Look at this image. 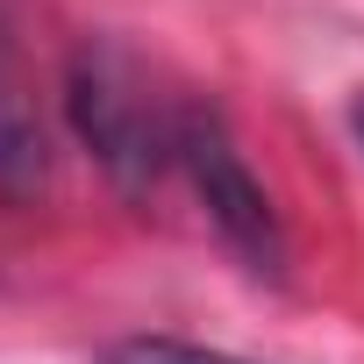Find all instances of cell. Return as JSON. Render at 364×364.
Segmentation results:
<instances>
[{
	"label": "cell",
	"mask_w": 364,
	"mask_h": 364,
	"mask_svg": "<svg viewBox=\"0 0 364 364\" xmlns=\"http://www.w3.org/2000/svg\"><path fill=\"white\" fill-rule=\"evenodd\" d=\"M171 178H186V193L200 200L208 229L257 272V279H279L286 272V229H279V208L272 193L257 186V171L243 164L229 122L215 100H186V122H178V164Z\"/></svg>",
	"instance_id": "cell-2"
},
{
	"label": "cell",
	"mask_w": 364,
	"mask_h": 364,
	"mask_svg": "<svg viewBox=\"0 0 364 364\" xmlns=\"http://www.w3.org/2000/svg\"><path fill=\"white\" fill-rule=\"evenodd\" d=\"M350 129H357V143H364V93H357V107H350Z\"/></svg>",
	"instance_id": "cell-5"
},
{
	"label": "cell",
	"mask_w": 364,
	"mask_h": 364,
	"mask_svg": "<svg viewBox=\"0 0 364 364\" xmlns=\"http://www.w3.org/2000/svg\"><path fill=\"white\" fill-rule=\"evenodd\" d=\"M65 114L79 143L122 193H157L178 164V122L186 93H164L157 72L122 43H86L65 72Z\"/></svg>",
	"instance_id": "cell-1"
},
{
	"label": "cell",
	"mask_w": 364,
	"mask_h": 364,
	"mask_svg": "<svg viewBox=\"0 0 364 364\" xmlns=\"http://www.w3.org/2000/svg\"><path fill=\"white\" fill-rule=\"evenodd\" d=\"M43 122H36V100H29V79L15 65V43L0 29V200H29L43 186Z\"/></svg>",
	"instance_id": "cell-3"
},
{
	"label": "cell",
	"mask_w": 364,
	"mask_h": 364,
	"mask_svg": "<svg viewBox=\"0 0 364 364\" xmlns=\"http://www.w3.org/2000/svg\"><path fill=\"white\" fill-rule=\"evenodd\" d=\"M100 364H257V357L208 350V343H178V336H129V343H114Z\"/></svg>",
	"instance_id": "cell-4"
}]
</instances>
